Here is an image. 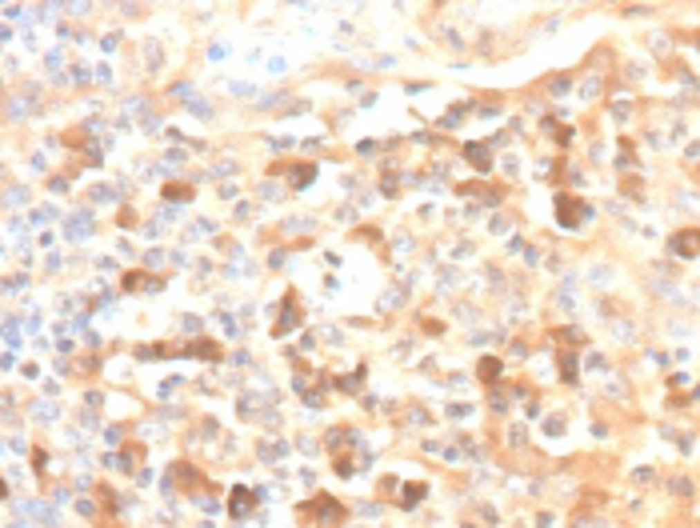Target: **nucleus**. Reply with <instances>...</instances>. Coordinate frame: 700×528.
<instances>
[{"label": "nucleus", "mask_w": 700, "mask_h": 528, "mask_svg": "<svg viewBox=\"0 0 700 528\" xmlns=\"http://www.w3.org/2000/svg\"><path fill=\"white\" fill-rule=\"evenodd\" d=\"M580 200H576V196H568V192H560V196H556V220H560V225L565 228H576L580 225Z\"/></svg>", "instance_id": "obj_2"}, {"label": "nucleus", "mask_w": 700, "mask_h": 528, "mask_svg": "<svg viewBox=\"0 0 700 528\" xmlns=\"http://www.w3.org/2000/svg\"><path fill=\"white\" fill-rule=\"evenodd\" d=\"M124 288H140V284H144V276H140V272H124Z\"/></svg>", "instance_id": "obj_9"}, {"label": "nucleus", "mask_w": 700, "mask_h": 528, "mask_svg": "<svg viewBox=\"0 0 700 528\" xmlns=\"http://www.w3.org/2000/svg\"><path fill=\"white\" fill-rule=\"evenodd\" d=\"M672 248H677L681 256H688V261H692V256H697V228H681V232L672 236Z\"/></svg>", "instance_id": "obj_5"}, {"label": "nucleus", "mask_w": 700, "mask_h": 528, "mask_svg": "<svg viewBox=\"0 0 700 528\" xmlns=\"http://www.w3.org/2000/svg\"><path fill=\"white\" fill-rule=\"evenodd\" d=\"M464 156H469V164H473V169H480V172H489V169H492V152H489V144H469V149H464Z\"/></svg>", "instance_id": "obj_7"}, {"label": "nucleus", "mask_w": 700, "mask_h": 528, "mask_svg": "<svg viewBox=\"0 0 700 528\" xmlns=\"http://www.w3.org/2000/svg\"><path fill=\"white\" fill-rule=\"evenodd\" d=\"M500 373H504V364H500L496 357H480V360H476V380H480V384H496Z\"/></svg>", "instance_id": "obj_3"}, {"label": "nucleus", "mask_w": 700, "mask_h": 528, "mask_svg": "<svg viewBox=\"0 0 700 528\" xmlns=\"http://www.w3.org/2000/svg\"><path fill=\"white\" fill-rule=\"evenodd\" d=\"M292 324H301V301H296V292H288V301H284V317L276 324V337H284V328H292Z\"/></svg>", "instance_id": "obj_4"}, {"label": "nucleus", "mask_w": 700, "mask_h": 528, "mask_svg": "<svg viewBox=\"0 0 700 528\" xmlns=\"http://www.w3.org/2000/svg\"><path fill=\"white\" fill-rule=\"evenodd\" d=\"M308 512H312V516H321V528H332V525H341V520H344V505H337L328 492H321L316 500H308V505L301 509V516H308Z\"/></svg>", "instance_id": "obj_1"}, {"label": "nucleus", "mask_w": 700, "mask_h": 528, "mask_svg": "<svg viewBox=\"0 0 700 528\" xmlns=\"http://www.w3.org/2000/svg\"><path fill=\"white\" fill-rule=\"evenodd\" d=\"M252 505H256V496L248 489H232V496H228V512H232V516H245Z\"/></svg>", "instance_id": "obj_6"}, {"label": "nucleus", "mask_w": 700, "mask_h": 528, "mask_svg": "<svg viewBox=\"0 0 700 528\" xmlns=\"http://www.w3.org/2000/svg\"><path fill=\"white\" fill-rule=\"evenodd\" d=\"M4 492H8V489H4V480H0V500H4Z\"/></svg>", "instance_id": "obj_11"}, {"label": "nucleus", "mask_w": 700, "mask_h": 528, "mask_svg": "<svg viewBox=\"0 0 700 528\" xmlns=\"http://www.w3.org/2000/svg\"><path fill=\"white\" fill-rule=\"evenodd\" d=\"M164 196H192V189H180V185H169V189H164Z\"/></svg>", "instance_id": "obj_10"}, {"label": "nucleus", "mask_w": 700, "mask_h": 528, "mask_svg": "<svg viewBox=\"0 0 700 528\" xmlns=\"http://www.w3.org/2000/svg\"><path fill=\"white\" fill-rule=\"evenodd\" d=\"M424 492H428V484H404L400 505H404V509H413V505H420V500H424Z\"/></svg>", "instance_id": "obj_8"}]
</instances>
